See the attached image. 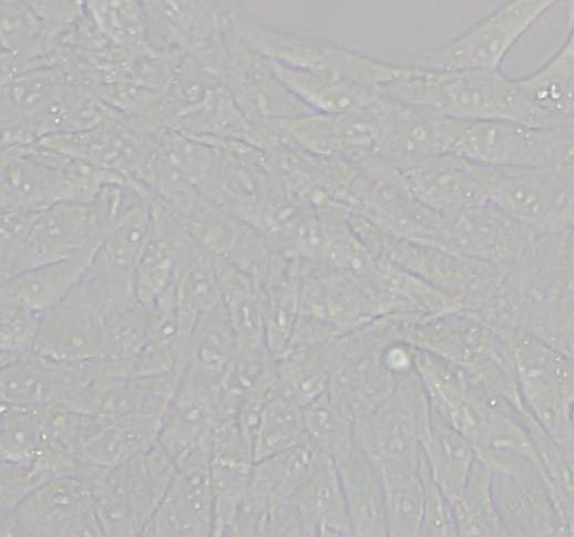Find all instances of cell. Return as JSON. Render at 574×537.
I'll use <instances>...</instances> for the list:
<instances>
[{"instance_id":"cell-1","label":"cell","mask_w":574,"mask_h":537,"mask_svg":"<svg viewBox=\"0 0 574 537\" xmlns=\"http://www.w3.org/2000/svg\"><path fill=\"white\" fill-rule=\"evenodd\" d=\"M122 183L106 184L90 202L1 210V279L30 268L94 254L124 205Z\"/></svg>"},{"instance_id":"cell-2","label":"cell","mask_w":574,"mask_h":537,"mask_svg":"<svg viewBox=\"0 0 574 537\" xmlns=\"http://www.w3.org/2000/svg\"><path fill=\"white\" fill-rule=\"evenodd\" d=\"M387 91L401 103L459 121H511L543 126L516 78L501 69L438 71L417 65Z\"/></svg>"},{"instance_id":"cell-3","label":"cell","mask_w":574,"mask_h":537,"mask_svg":"<svg viewBox=\"0 0 574 537\" xmlns=\"http://www.w3.org/2000/svg\"><path fill=\"white\" fill-rule=\"evenodd\" d=\"M176 468L157 443L116 466L80 463L74 475L92 494L104 536H145Z\"/></svg>"},{"instance_id":"cell-4","label":"cell","mask_w":574,"mask_h":537,"mask_svg":"<svg viewBox=\"0 0 574 537\" xmlns=\"http://www.w3.org/2000/svg\"><path fill=\"white\" fill-rule=\"evenodd\" d=\"M125 180L38 143L2 147L1 210L90 202L110 183Z\"/></svg>"},{"instance_id":"cell-5","label":"cell","mask_w":574,"mask_h":537,"mask_svg":"<svg viewBox=\"0 0 574 537\" xmlns=\"http://www.w3.org/2000/svg\"><path fill=\"white\" fill-rule=\"evenodd\" d=\"M573 126L465 122L452 153L488 167H536L573 178Z\"/></svg>"},{"instance_id":"cell-6","label":"cell","mask_w":574,"mask_h":537,"mask_svg":"<svg viewBox=\"0 0 574 537\" xmlns=\"http://www.w3.org/2000/svg\"><path fill=\"white\" fill-rule=\"evenodd\" d=\"M555 6L553 0L506 1L460 35L427 51L419 66L438 71L500 70L521 37Z\"/></svg>"},{"instance_id":"cell-7","label":"cell","mask_w":574,"mask_h":537,"mask_svg":"<svg viewBox=\"0 0 574 537\" xmlns=\"http://www.w3.org/2000/svg\"><path fill=\"white\" fill-rule=\"evenodd\" d=\"M488 200L544 234L573 229V180L536 167H489Z\"/></svg>"},{"instance_id":"cell-8","label":"cell","mask_w":574,"mask_h":537,"mask_svg":"<svg viewBox=\"0 0 574 537\" xmlns=\"http://www.w3.org/2000/svg\"><path fill=\"white\" fill-rule=\"evenodd\" d=\"M2 536H104L92 494L75 475L50 478L1 515Z\"/></svg>"},{"instance_id":"cell-9","label":"cell","mask_w":574,"mask_h":537,"mask_svg":"<svg viewBox=\"0 0 574 537\" xmlns=\"http://www.w3.org/2000/svg\"><path fill=\"white\" fill-rule=\"evenodd\" d=\"M111 308L81 277L59 302L41 312L34 354L64 363L103 361Z\"/></svg>"},{"instance_id":"cell-10","label":"cell","mask_w":574,"mask_h":537,"mask_svg":"<svg viewBox=\"0 0 574 537\" xmlns=\"http://www.w3.org/2000/svg\"><path fill=\"white\" fill-rule=\"evenodd\" d=\"M535 234L489 202L441 215L444 247L499 267L512 266Z\"/></svg>"},{"instance_id":"cell-11","label":"cell","mask_w":574,"mask_h":537,"mask_svg":"<svg viewBox=\"0 0 574 537\" xmlns=\"http://www.w3.org/2000/svg\"><path fill=\"white\" fill-rule=\"evenodd\" d=\"M176 467L174 478L156 507L145 536H213L209 447L195 452Z\"/></svg>"},{"instance_id":"cell-12","label":"cell","mask_w":574,"mask_h":537,"mask_svg":"<svg viewBox=\"0 0 574 537\" xmlns=\"http://www.w3.org/2000/svg\"><path fill=\"white\" fill-rule=\"evenodd\" d=\"M411 193L440 215L488 200L489 167L448 153L399 169Z\"/></svg>"},{"instance_id":"cell-13","label":"cell","mask_w":574,"mask_h":537,"mask_svg":"<svg viewBox=\"0 0 574 537\" xmlns=\"http://www.w3.org/2000/svg\"><path fill=\"white\" fill-rule=\"evenodd\" d=\"M380 127L377 146L398 169L430 157L452 153L464 121L432 110L401 103Z\"/></svg>"},{"instance_id":"cell-14","label":"cell","mask_w":574,"mask_h":537,"mask_svg":"<svg viewBox=\"0 0 574 537\" xmlns=\"http://www.w3.org/2000/svg\"><path fill=\"white\" fill-rule=\"evenodd\" d=\"M254 465L252 448L235 416L224 419L209 441V476L214 498L213 536H230Z\"/></svg>"},{"instance_id":"cell-15","label":"cell","mask_w":574,"mask_h":537,"mask_svg":"<svg viewBox=\"0 0 574 537\" xmlns=\"http://www.w3.org/2000/svg\"><path fill=\"white\" fill-rule=\"evenodd\" d=\"M226 417L217 388L178 381L161 417L158 444L176 466L195 452L209 446L214 430Z\"/></svg>"},{"instance_id":"cell-16","label":"cell","mask_w":574,"mask_h":537,"mask_svg":"<svg viewBox=\"0 0 574 537\" xmlns=\"http://www.w3.org/2000/svg\"><path fill=\"white\" fill-rule=\"evenodd\" d=\"M150 234L134 272L136 299L152 307L174 286L177 250L186 226L176 210L163 199L152 196Z\"/></svg>"},{"instance_id":"cell-17","label":"cell","mask_w":574,"mask_h":537,"mask_svg":"<svg viewBox=\"0 0 574 537\" xmlns=\"http://www.w3.org/2000/svg\"><path fill=\"white\" fill-rule=\"evenodd\" d=\"M526 102L543 126H573L574 37L567 33L560 49L537 70L516 78Z\"/></svg>"},{"instance_id":"cell-18","label":"cell","mask_w":574,"mask_h":537,"mask_svg":"<svg viewBox=\"0 0 574 537\" xmlns=\"http://www.w3.org/2000/svg\"><path fill=\"white\" fill-rule=\"evenodd\" d=\"M236 349L235 333L222 302L196 321L186 343L178 381L217 388Z\"/></svg>"},{"instance_id":"cell-19","label":"cell","mask_w":574,"mask_h":537,"mask_svg":"<svg viewBox=\"0 0 574 537\" xmlns=\"http://www.w3.org/2000/svg\"><path fill=\"white\" fill-rule=\"evenodd\" d=\"M94 254L43 264L1 279L0 302L43 312L59 302L79 281Z\"/></svg>"},{"instance_id":"cell-20","label":"cell","mask_w":574,"mask_h":537,"mask_svg":"<svg viewBox=\"0 0 574 537\" xmlns=\"http://www.w3.org/2000/svg\"><path fill=\"white\" fill-rule=\"evenodd\" d=\"M290 500L301 513L308 536H326L341 530L344 519L336 471L331 457L321 448Z\"/></svg>"},{"instance_id":"cell-21","label":"cell","mask_w":574,"mask_h":537,"mask_svg":"<svg viewBox=\"0 0 574 537\" xmlns=\"http://www.w3.org/2000/svg\"><path fill=\"white\" fill-rule=\"evenodd\" d=\"M328 343L294 348L274 360L278 393L306 407L328 391L330 354Z\"/></svg>"},{"instance_id":"cell-22","label":"cell","mask_w":574,"mask_h":537,"mask_svg":"<svg viewBox=\"0 0 574 537\" xmlns=\"http://www.w3.org/2000/svg\"><path fill=\"white\" fill-rule=\"evenodd\" d=\"M300 276H286L259 288L266 349L273 360L289 348L299 317Z\"/></svg>"},{"instance_id":"cell-23","label":"cell","mask_w":574,"mask_h":537,"mask_svg":"<svg viewBox=\"0 0 574 537\" xmlns=\"http://www.w3.org/2000/svg\"><path fill=\"white\" fill-rule=\"evenodd\" d=\"M305 433L303 407L277 392L267 401L260 414L252 447L254 462L283 452Z\"/></svg>"},{"instance_id":"cell-24","label":"cell","mask_w":574,"mask_h":537,"mask_svg":"<svg viewBox=\"0 0 574 537\" xmlns=\"http://www.w3.org/2000/svg\"><path fill=\"white\" fill-rule=\"evenodd\" d=\"M342 482L349 496V509L360 534H380L383 507L376 479L363 459H342Z\"/></svg>"},{"instance_id":"cell-25","label":"cell","mask_w":574,"mask_h":537,"mask_svg":"<svg viewBox=\"0 0 574 537\" xmlns=\"http://www.w3.org/2000/svg\"><path fill=\"white\" fill-rule=\"evenodd\" d=\"M41 312L1 302V366L22 361L34 354Z\"/></svg>"},{"instance_id":"cell-26","label":"cell","mask_w":574,"mask_h":537,"mask_svg":"<svg viewBox=\"0 0 574 537\" xmlns=\"http://www.w3.org/2000/svg\"><path fill=\"white\" fill-rule=\"evenodd\" d=\"M53 477L33 462L1 458V515L10 513L29 493Z\"/></svg>"}]
</instances>
